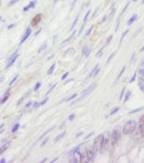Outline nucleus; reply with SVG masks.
<instances>
[{
  "label": "nucleus",
  "mask_w": 144,
  "mask_h": 163,
  "mask_svg": "<svg viewBox=\"0 0 144 163\" xmlns=\"http://www.w3.org/2000/svg\"><path fill=\"white\" fill-rule=\"evenodd\" d=\"M136 128H137V122L136 120H128V122H125L123 124L121 134L123 135H131V134H133L136 131Z\"/></svg>",
  "instance_id": "f257e3e1"
},
{
  "label": "nucleus",
  "mask_w": 144,
  "mask_h": 163,
  "mask_svg": "<svg viewBox=\"0 0 144 163\" xmlns=\"http://www.w3.org/2000/svg\"><path fill=\"white\" fill-rule=\"evenodd\" d=\"M84 151H85V162H93L95 158H96V155H97V151H96L95 147L88 146Z\"/></svg>",
  "instance_id": "f03ea898"
},
{
  "label": "nucleus",
  "mask_w": 144,
  "mask_h": 163,
  "mask_svg": "<svg viewBox=\"0 0 144 163\" xmlns=\"http://www.w3.org/2000/svg\"><path fill=\"white\" fill-rule=\"evenodd\" d=\"M96 87H97V83H92V84H89V86H88V87L85 88V90L81 92V95H80V96H77V100H76V102L81 100V99H84L85 96H88V95H89L91 92H93V90H95Z\"/></svg>",
  "instance_id": "7ed1b4c3"
},
{
  "label": "nucleus",
  "mask_w": 144,
  "mask_h": 163,
  "mask_svg": "<svg viewBox=\"0 0 144 163\" xmlns=\"http://www.w3.org/2000/svg\"><path fill=\"white\" fill-rule=\"evenodd\" d=\"M120 136H121V131H120L119 128H115V130L112 131L111 134H109V139H111V144H112V147H113L115 144H116L117 142H119Z\"/></svg>",
  "instance_id": "20e7f679"
},
{
  "label": "nucleus",
  "mask_w": 144,
  "mask_h": 163,
  "mask_svg": "<svg viewBox=\"0 0 144 163\" xmlns=\"http://www.w3.org/2000/svg\"><path fill=\"white\" fill-rule=\"evenodd\" d=\"M103 139H104V135L101 134V135H97L95 139V142H93L92 146L96 148V151H97V154H100L101 152V144H103Z\"/></svg>",
  "instance_id": "39448f33"
},
{
  "label": "nucleus",
  "mask_w": 144,
  "mask_h": 163,
  "mask_svg": "<svg viewBox=\"0 0 144 163\" xmlns=\"http://www.w3.org/2000/svg\"><path fill=\"white\" fill-rule=\"evenodd\" d=\"M17 58H19V51H15V52H13L12 55L9 56V59H8L7 64H5V69L9 68V67H12V64L15 63L16 60H17Z\"/></svg>",
  "instance_id": "423d86ee"
},
{
  "label": "nucleus",
  "mask_w": 144,
  "mask_h": 163,
  "mask_svg": "<svg viewBox=\"0 0 144 163\" xmlns=\"http://www.w3.org/2000/svg\"><path fill=\"white\" fill-rule=\"evenodd\" d=\"M91 12H92L91 10H88L87 12H85V16H84V19H83V23H81V26H80V28H79V34H81V32H83V29H84V27H85V24H87L88 19H89Z\"/></svg>",
  "instance_id": "0eeeda50"
},
{
  "label": "nucleus",
  "mask_w": 144,
  "mask_h": 163,
  "mask_svg": "<svg viewBox=\"0 0 144 163\" xmlns=\"http://www.w3.org/2000/svg\"><path fill=\"white\" fill-rule=\"evenodd\" d=\"M41 18H43L41 13H37V15H35L33 18H32V20H31V27H36V26H39V23L41 21Z\"/></svg>",
  "instance_id": "6e6552de"
},
{
  "label": "nucleus",
  "mask_w": 144,
  "mask_h": 163,
  "mask_svg": "<svg viewBox=\"0 0 144 163\" xmlns=\"http://www.w3.org/2000/svg\"><path fill=\"white\" fill-rule=\"evenodd\" d=\"M31 34H32V28H31V27H28V28L25 29V32L23 34V36H21V39H20V44H23V43L25 42V40L28 39L29 36H31Z\"/></svg>",
  "instance_id": "1a4fd4ad"
},
{
  "label": "nucleus",
  "mask_w": 144,
  "mask_h": 163,
  "mask_svg": "<svg viewBox=\"0 0 144 163\" xmlns=\"http://www.w3.org/2000/svg\"><path fill=\"white\" fill-rule=\"evenodd\" d=\"M9 96H11V87H8V90L4 92V95L0 98V106H1V104H4L5 102L8 100V98H9Z\"/></svg>",
  "instance_id": "9d476101"
},
{
  "label": "nucleus",
  "mask_w": 144,
  "mask_h": 163,
  "mask_svg": "<svg viewBox=\"0 0 144 163\" xmlns=\"http://www.w3.org/2000/svg\"><path fill=\"white\" fill-rule=\"evenodd\" d=\"M99 71H100V66H99V64H96V66L92 68V71H91V74L87 76V79H91V77H95L96 75L99 74Z\"/></svg>",
  "instance_id": "9b49d317"
},
{
  "label": "nucleus",
  "mask_w": 144,
  "mask_h": 163,
  "mask_svg": "<svg viewBox=\"0 0 144 163\" xmlns=\"http://www.w3.org/2000/svg\"><path fill=\"white\" fill-rule=\"evenodd\" d=\"M35 5H36V0H32V1L29 3L28 5H25V7L23 8V12H28L29 10H32V8L35 7Z\"/></svg>",
  "instance_id": "f8f14e48"
},
{
  "label": "nucleus",
  "mask_w": 144,
  "mask_h": 163,
  "mask_svg": "<svg viewBox=\"0 0 144 163\" xmlns=\"http://www.w3.org/2000/svg\"><path fill=\"white\" fill-rule=\"evenodd\" d=\"M89 53H91V48L88 47V45H84V47H83V51H81V56L87 58V56H89Z\"/></svg>",
  "instance_id": "ddd939ff"
},
{
  "label": "nucleus",
  "mask_w": 144,
  "mask_h": 163,
  "mask_svg": "<svg viewBox=\"0 0 144 163\" xmlns=\"http://www.w3.org/2000/svg\"><path fill=\"white\" fill-rule=\"evenodd\" d=\"M76 98H77V94H72V95L67 96L65 99H63V100H61L60 103H64V102H72V100H75ZM60 103H59V104H60Z\"/></svg>",
  "instance_id": "4468645a"
},
{
  "label": "nucleus",
  "mask_w": 144,
  "mask_h": 163,
  "mask_svg": "<svg viewBox=\"0 0 144 163\" xmlns=\"http://www.w3.org/2000/svg\"><path fill=\"white\" fill-rule=\"evenodd\" d=\"M137 19H139V16L136 15V13H133V15H132V16H131V18H129V20L127 21V24H128V26H132V24L135 23V21L137 20Z\"/></svg>",
  "instance_id": "2eb2a0df"
},
{
  "label": "nucleus",
  "mask_w": 144,
  "mask_h": 163,
  "mask_svg": "<svg viewBox=\"0 0 144 163\" xmlns=\"http://www.w3.org/2000/svg\"><path fill=\"white\" fill-rule=\"evenodd\" d=\"M29 94H31V91H28V92H25V94H24L23 96H21L20 99H19V100H17V103H16V104H17V106H20V104L23 103V102L25 100V99H27V98H28V96H29Z\"/></svg>",
  "instance_id": "dca6fc26"
},
{
  "label": "nucleus",
  "mask_w": 144,
  "mask_h": 163,
  "mask_svg": "<svg viewBox=\"0 0 144 163\" xmlns=\"http://www.w3.org/2000/svg\"><path fill=\"white\" fill-rule=\"evenodd\" d=\"M81 144H83V143H81ZM81 144H77L76 147H73V148H72L71 151H68V154H67V155H68V156H71V155H73L75 152H76V151H79V150L81 148Z\"/></svg>",
  "instance_id": "f3484780"
},
{
  "label": "nucleus",
  "mask_w": 144,
  "mask_h": 163,
  "mask_svg": "<svg viewBox=\"0 0 144 163\" xmlns=\"http://www.w3.org/2000/svg\"><path fill=\"white\" fill-rule=\"evenodd\" d=\"M115 12H116V8H115V7H112V8H111V12H109L108 15H107V20H111V19L113 18Z\"/></svg>",
  "instance_id": "a211bd4d"
},
{
  "label": "nucleus",
  "mask_w": 144,
  "mask_h": 163,
  "mask_svg": "<svg viewBox=\"0 0 144 163\" xmlns=\"http://www.w3.org/2000/svg\"><path fill=\"white\" fill-rule=\"evenodd\" d=\"M8 147H9V142H7V143H4V144H3V146H1V147H0V155H1V154H3V152H4V151H5V150H7V148H8Z\"/></svg>",
  "instance_id": "6ab92c4d"
},
{
  "label": "nucleus",
  "mask_w": 144,
  "mask_h": 163,
  "mask_svg": "<svg viewBox=\"0 0 144 163\" xmlns=\"http://www.w3.org/2000/svg\"><path fill=\"white\" fill-rule=\"evenodd\" d=\"M143 110H144V107H139V108H135V110H131V111H128V114L132 115V114H136V112L143 111Z\"/></svg>",
  "instance_id": "aec40b11"
},
{
  "label": "nucleus",
  "mask_w": 144,
  "mask_h": 163,
  "mask_svg": "<svg viewBox=\"0 0 144 163\" xmlns=\"http://www.w3.org/2000/svg\"><path fill=\"white\" fill-rule=\"evenodd\" d=\"M119 110H120V107H115V108H112V110H111V112H109V114L107 115L105 118H108V116H112V115H115L117 111H119Z\"/></svg>",
  "instance_id": "412c9836"
},
{
  "label": "nucleus",
  "mask_w": 144,
  "mask_h": 163,
  "mask_svg": "<svg viewBox=\"0 0 144 163\" xmlns=\"http://www.w3.org/2000/svg\"><path fill=\"white\" fill-rule=\"evenodd\" d=\"M124 72H125V67H123L121 71H120V72H119V75H117V77H116V80H115V83H117V80H119L120 77H121V75L124 74Z\"/></svg>",
  "instance_id": "4be33fe9"
},
{
  "label": "nucleus",
  "mask_w": 144,
  "mask_h": 163,
  "mask_svg": "<svg viewBox=\"0 0 144 163\" xmlns=\"http://www.w3.org/2000/svg\"><path fill=\"white\" fill-rule=\"evenodd\" d=\"M128 32H129V29H125V31L121 34V37H120V44H121V42H123V40H124V37L128 35Z\"/></svg>",
  "instance_id": "5701e85b"
},
{
  "label": "nucleus",
  "mask_w": 144,
  "mask_h": 163,
  "mask_svg": "<svg viewBox=\"0 0 144 163\" xmlns=\"http://www.w3.org/2000/svg\"><path fill=\"white\" fill-rule=\"evenodd\" d=\"M79 15H80V13H77V16L73 19V23H72V26H71V29H73V28H75V26L77 24V20H79Z\"/></svg>",
  "instance_id": "b1692460"
},
{
  "label": "nucleus",
  "mask_w": 144,
  "mask_h": 163,
  "mask_svg": "<svg viewBox=\"0 0 144 163\" xmlns=\"http://www.w3.org/2000/svg\"><path fill=\"white\" fill-rule=\"evenodd\" d=\"M19 128H20V124H19V123H16V124L12 127V130H11V132H12V134H15L16 131L19 130Z\"/></svg>",
  "instance_id": "393cba45"
},
{
  "label": "nucleus",
  "mask_w": 144,
  "mask_h": 163,
  "mask_svg": "<svg viewBox=\"0 0 144 163\" xmlns=\"http://www.w3.org/2000/svg\"><path fill=\"white\" fill-rule=\"evenodd\" d=\"M17 77H19L17 75H15V76H13L12 79H11V82H9V87H12V86L15 84V82H16V80H17Z\"/></svg>",
  "instance_id": "a878e982"
},
{
  "label": "nucleus",
  "mask_w": 144,
  "mask_h": 163,
  "mask_svg": "<svg viewBox=\"0 0 144 163\" xmlns=\"http://www.w3.org/2000/svg\"><path fill=\"white\" fill-rule=\"evenodd\" d=\"M137 76H143V77H144V67H140V68H139Z\"/></svg>",
  "instance_id": "bb28decb"
},
{
  "label": "nucleus",
  "mask_w": 144,
  "mask_h": 163,
  "mask_svg": "<svg viewBox=\"0 0 144 163\" xmlns=\"http://www.w3.org/2000/svg\"><path fill=\"white\" fill-rule=\"evenodd\" d=\"M131 94H132V92H131V91H127V92H125V96H124V103H125V102H128V99L131 98Z\"/></svg>",
  "instance_id": "cd10ccee"
},
{
  "label": "nucleus",
  "mask_w": 144,
  "mask_h": 163,
  "mask_svg": "<svg viewBox=\"0 0 144 163\" xmlns=\"http://www.w3.org/2000/svg\"><path fill=\"white\" fill-rule=\"evenodd\" d=\"M55 67H56V64L53 63L52 66L49 67V69H48V71H47V74H48V75H51V74H52V72H53V69H55Z\"/></svg>",
  "instance_id": "c85d7f7f"
},
{
  "label": "nucleus",
  "mask_w": 144,
  "mask_h": 163,
  "mask_svg": "<svg viewBox=\"0 0 144 163\" xmlns=\"http://www.w3.org/2000/svg\"><path fill=\"white\" fill-rule=\"evenodd\" d=\"M45 48H47V43H44V44H41V47H40L39 50H37V52H39V53H40V52H43V51H44Z\"/></svg>",
  "instance_id": "c756f323"
},
{
  "label": "nucleus",
  "mask_w": 144,
  "mask_h": 163,
  "mask_svg": "<svg viewBox=\"0 0 144 163\" xmlns=\"http://www.w3.org/2000/svg\"><path fill=\"white\" fill-rule=\"evenodd\" d=\"M136 77H137V72H135V74H133V76L131 77V79H129V82H128V83H133V82H135V80H136Z\"/></svg>",
  "instance_id": "7c9ffc66"
},
{
  "label": "nucleus",
  "mask_w": 144,
  "mask_h": 163,
  "mask_svg": "<svg viewBox=\"0 0 144 163\" xmlns=\"http://www.w3.org/2000/svg\"><path fill=\"white\" fill-rule=\"evenodd\" d=\"M40 87H41V83H40V82H37L36 84H35V87H33V90H32V91H37Z\"/></svg>",
  "instance_id": "2f4dec72"
},
{
  "label": "nucleus",
  "mask_w": 144,
  "mask_h": 163,
  "mask_svg": "<svg viewBox=\"0 0 144 163\" xmlns=\"http://www.w3.org/2000/svg\"><path fill=\"white\" fill-rule=\"evenodd\" d=\"M47 102H48V98H45V99H43V100H41V102H39V107H41V106H44V104H45V103H47Z\"/></svg>",
  "instance_id": "473e14b6"
},
{
  "label": "nucleus",
  "mask_w": 144,
  "mask_h": 163,
  "mask_svg": "<svg viewBox=\"0 0 144 163\" xmlns=\"http://www.w3.org/2000/svg\"><path fill=\"white\" fill-rule=\"evenodd\" d=\"M32 104H33V102H28V103L25 104V110H29V108H32Z\"/></svg>",
  "instance_id": "72a5a7b5"
},
{
  "label": "nucleus",
  "mask_w": 144,
  "mask_h": 163,
  "mask_svg": "<svg viewBox=\"0 0 144 163\" xmlns=\"http://www.w3.org/2000/svg\"><path fill=\"white\" fill-rule=\"evenodd\" d=\"M92 29H93V27H89V28H88V31L85 32V37H87V36H89V35H91V32H92Z\"/></svg>",
  "instance_id": "f704fd0d"
},
{
  "label": "nucleus",
  "mask_w": 144,
  "mask_h": 163,
  "mask_svg": "<svg viewBox=\"0 0 144 163\" xmlns=\"http://www.w3.org/2000/svg\"><path fill=\"white\" fill-rule=\"evenodd\" d=\"M64 135H65V132H61V134H60V135H59V136H57V138H56V139H55V142H59V140H60V139H61V138H63V136H64Z\"/></svg>",
  "instance_id": "c9c22d12"
},
{
  "label": "nucleus",
  "mask_w": 144,
  "mask_h": 163,
  "mask_svg": "<svg viewBox=\"0 0 144 163\" xmlns=\"http://www.w3.org/2000/svg\"><path fill=\"white\" fill-rule=\"evenodd\" d=\"M103 52H104V47H101L100 51H99V52L96 53V56H97V58H99V56H101V53H103Z\"/></svg>",
  "instance_id": "e433bc0d"
},
{
  "label": "nucleus",
  "mask_w": 144,
  "mask_h": 163,
  "mask_svg": "<svg viewBox=\"0 0 144 163\" xmlns=\"http://www.w3.org/2000/svg\"><path fill=\"white\" fill-rule=\"evenodd\" d=\"M124 94H125V88H123V90H121V94H120V95H119V99H123Z\"/></svg>",
  "instance_id": "4c0bfd02"
},
{
  "label": "nucleus",
  "mask_w": 144,
  "mask_h": 163,
  "mask_svg": "<svg viewBox=\"0 0 144 163\" xmlns=\"http://www.w3.org/2000/svg\"><path fill=\"white\" fill-rule=\"evenodd\" d=\"M17 1H20V0H11V1H9V4H8V5H13V4H16V3H17Z\"/></svg>",
  "instance_id": "58836bf2"
},
{
  "label": "nucleus",
  "mask_w": 144,
  "mask_h": 163,
  "mask_svg": "<svg viewBox=\"0 0 144 163\" xmlns=\"http://www.w3.org/2000/svg\"><path fill=\"white\" fill-rule=\"evenodd\" d=\"M55 86H56V83H53V84L51 86V88H49V90H48V92H47V94H51V91H52L53 88H55Z\"/></svg>",
  "instance_id": "ea45409f"
},
{
  "label": "nucleus",
  "mask_w": 144,
  "mask_h": 163,
  "mask_svg": "<svg viewBox=\"0 0 144 163\" xmlns=\"http://www.w3.org/2000/svg\"><path fill=\"white\" fill-rule=\"evenodd\" d=\"M68 75H69V72H64V75H63V76H61V79L64 80V79H65L67 76H68Z\"/></svg>",
  "instance_id": "a19ab883"
},
{
  "label": "nucleus",
  "mask_w": 144,
  "mask_h": 163,
  "mask_svg": "<svg viewBox=\"0 0 144 163\" xmlns=\"http://www.w3.org/2000/svg\"><path fill=\"white\" fill-rule=\"evenodd\" d=\"M135 56H136V53L133 52V53H132V56H131V63H132V61L135 60Z\"/></svg>",
  "instance_id": "79ce46f5"
},
{
  "label": "nucleus",
  "mask_w": 144,
  "mask_h": 163,
  "mask_svg": "<svg viewBox=\"0 0 144 163\" xmlns=\"http://www.w3.org/2000/svg\"><path fill=\"white\" fill-rule=\"evenodd\" d=\"M68 119H69V120H73V119H75V114H71V115H69Z\"/></svg>",
  "instance_id": "37998d69"
},
{
  "label": "nucleus",
  "mask_w": 144,
  "mask_h": 163,
  "mask_svg": "<svg viewBox=\"0 0 144 163\" xmlns=\"http://www.w3.org/2000/svg\"><path fill=\"white\" fill-rule=\"evenodd\" d=\"M91 136H93V134H88V135H87V136H85V140H87V139H89V138H91Z\"/></svg>",
  "instance_id": "c03bdc74"
},
{
  "label": "nucleus",
  "mask_w": 144,
  "mask_h": 163,
  "mask_svg": "<svg viewBox=\"0 0 144 163\" xmlns=\"http://www.w3.org/2000/svg\"><path fill=\"white\" fill-rule=\"evenodd\" d=\"M140 67H144V59H143V60L140 61Z\"/></svg>",
  "instance_id": "a18cd8bd"
},
{
  "label": "nucleus",
  "mask_w": 144,
  "mask_h": 163,
  "mask_svg": "<svg viewBox=\"0 0 144 163\" xmlns=\"http://www.w3.org/2000/svg\"><path fill=\"white\" fill-rule=\"evenodd\" d=\"M140 90H141V91H143V92H144V84H143V86H140Z\"/></svg>",
  "instance_id": "49530a36"
},
{
  "label": "nucleus",
  "mask_w": 144,
  "mask_h": 163,
  "mask_svg": "<svg viewBox=\"0 0 144 163\" xmlns=\"http://www.w3.org/2000/svg\"><path fill=\"white\" fill-rule=\"evenodd\" d=\"M131 1H137V0H131Z\"/></svg>",
  "instance_id": "de8ad7c7"
},
{
  "label": "nucleus",
  "mask_w": 144,
  "mask_h": 163,
  "mask_svg": "<svg viewBox=\"0 0 144 163\" xmlns=\"http://www.w3.org/2000/svg\"><path fill=\"white\" fill-rule=\"evenodd\" d=\"M141 3H143V4H144V0H141Z\"/></svg>",
  "instance_id": "09e8293b"
},
{
  "label": "nucleus",
  "mask_w": 144,
  "mask_h": 163,
  "mask_svg": "<svg viewBox=\"0 0 144 163\" xmlns=\"http://www.w3.org/2000/svg\"><path fill=\"white\" fill-rule=\"evenodd\" d=\"M0 3H1V0H0Z\"/></svg>",
  "instance_id": "8fccbe9b"
}]
</instances>
